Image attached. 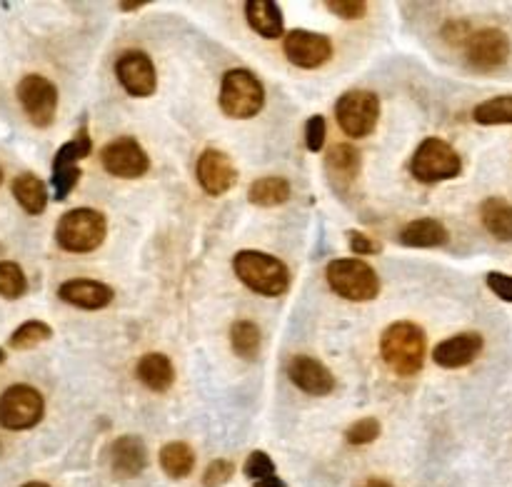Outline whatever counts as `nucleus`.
<instances>
[{
  "mask_svg": "<svg viewBox=\"0 0 512 487\" xmlns=\"http://www.w3.org/2000/svg\"><path fill=\"white\" fill-rule=\"evenodd\" d=\"M425 353H428L425 330L410 320L393 323L390 328H385L383 338H380V355H383L385 365L403 378H413L423 370Z\"/></svg>",
  "mask_w": 512,
  "mask_h": 487,
  "instance_id": "obj_1",
  "label": "nucleus"
},
{
  "mask_svg": "<svg viewBox=\"0 0 512 487\" xmlns=\"http://www.w3.org/2000/svg\"><path fill=\"white\" fill-rule=\"evenodd\" d=\"M233 270L240 283L265 298H278L290 288V270L275 255L260 250H240L233 258Z\"/></svg>",
  "mask_w": 512,
  "mask_h": 487,
  "instance_id": "obj_2",
  "label": "nucleus"
},
{
  "mask_svg": "<svg viewBox=\"0 0 512 487\" xmlns=\"http://www.w3.org/2000/svg\"><path fill=\"white\" fill-rule=\"evenodd\" d=\"M105 235V215L93 208L68 210L55 225V243L68 253H93L105 243Z\"/></svg>",
  "mask_w": 512,
  "mask_h": 487,
  "instance_id": "obj_3",
  "label": "nucleus"
},
{
  "mask_svg": "<svg viewBox=\"0 0 512 487\" xmlns=\"http://www.w3.org/2000/svg\"><path fill=\"white\" fill-rule=\"evenodd\" d=\"M265 88L258 75L248 68H233L220 83V108L228 118L248 120L263 110Z\"/></svg>",
  "mask_w": 512,
  "mask_h": 487,
  "instance_id": "obj_4",
  "label": "nucleus"
},
{
  "mask_svg": "<svg viewBox=\"0 0 512 487\" xmlns=\"http://www.w3.org/2000/svg\"><path fill=\"white\" fill-rule=\"evenodd\" d=\"M325 278H328L330 290L350 303H370L380 295L378 273L373 270V265L360 258L333 260L325 270Z\"/></svg>",
  "mask_w": 512,
  "mask_h": 487,
  "instance_id": "obj_5",
  "label": "nucleus"
},
{
  "mask_svg": "<svg viewBox=\"0 0 512 487\" xmlns=\"http://www.w3.org/2000/svg\"><path fill=\"white\" fill-rule=\"evenodd\" d=\"M460 170H463V160H460L458 150L440 138H425L410 160V173L423 185L458 178Z\"/></svg>",
  "mask_w": 512,
  "mask_h": 487,
  "instance_id": "obj_6",
  "label": "nucleus"
},
{
  "mask_svg": "<svg viewBox=\"0 0 512 487\" xmlns=\"http://www.w3.org/2000/svg\"><path fill=\"white\" fill-rule=\"evenodd\" d=\"M335 120L348 138H368L380 120V98L373 90H348L335 103Z\"/></svg>",
  "mask_w": 512,
  "mask_h": 487,
  "instance_id": "obj_7",
  "label": "nucleus"
},
{
  "mask_svg": "<svg viewBox=\"0 0 512 487\" xmlns=\"http://www.w3.org/2000/svg\"><path fill=\"white\" fill-rule=\"evenodd\" d=\"M45 400L40 390L33 385H10L3 395H0V428L10 430V433H20V430H30L43 420Z\"/></svg>",
  "mask_w": 512,
  "mask_h": 487,
  "instance_id": "obj_8",
  "label": "nucleus"
},
{
  "mask_svg": "<svg viewBox=\"0 0 512 487\" xmlns=\"http://www.w3.org/2000/svg\"><path fill=\"white\" fill-rule=\"evenodd\" d=\"M18 103L35 128H50L58 113V88L45 75L30 73L15 88Z\"/></svg>",
  "mask_w": 512,
  "mask_h": 487,
  "instance_id": "obj_9",
  "label": "nucleus"
},
{
  "mask_svg": "<svg viewBox=\"0 0 512 487\" xmlns=\"http://www.w3.org/2000/svg\"><path fill=\"white\" fill-rule=\"evenodd\" d=\"M90 150H93V140H90L88 130L80 128L75 133L73 140L63 143L58 148L53 158V178H50V185H53L55 200H65L80 180V168L78 163L83 158H88Z\"/></svg>",
  "mask_w": 512,
  "mask_h": 487,
  "instance_id": "obj_10",
  "label": "nucleus"
},
{
  "mask_svg": "<svg viewBox=\"0 0 512 487\" xmlns=\"http://www.w3.org/2000/svg\"><path fill=\"white\" fill-rule=\"evenodd\" d=\"M465 58H468L470 68L480 70V73H493V70L503 68L510 58L508 33L500 28L475 30L465 43Z\"/></svg>",
  "mask_w": 512,
  "mask_h": 487,
  "instance_id": "obj_11",
  "label": "nucleus"
},
{
  "mask_svg": "<svg viewBox=\"0 0 512 487\" xmlns=\"http://www.w3.org/2000/svg\"><path fill=\"white\" fill-rule=\"evenodd\" d=\"M100 163H103V168L110 175L125 180L140 178V175H145L150 170V158L145 153V148L135 138H128V135L110 140L100 150Z\"/></svg>",
  "mask_w": 512,
  "mask_h": 487,
  "instance_id": "obj_12",
  "label": "nucleus"
},
{
  "mask_svg": "<svg viewBox=\"0 0 512 487\" xmlns=\"http://www.w3.org/2000/svg\"><path fill=\"white\" fill-rule=\"evenodd\" d=\"M115 75H118L120 85L125 93L133 98H150L158 88V73L150 60L148 53L143 50H125L118 60H115Z\"/></svg>",
  "mask_w": 512,
  "mask_h": 487,
  "instance_id": "obj_13",
  "label": "nucleus"
},
{
  "mask_svg": "<svg viewBox=\"0 0 512 487\" xmlns=\"http://www.w3.org/2000/svg\"><path fill=\"white\" fill-rule=\"evenodd\" d=\"M283 50L290 63L305 70L320 68L333 58V43L328 35L313 30H290L283 40Z\"/></svg>",
  "mask_w": 512,
  "mask_h": 487,
  "instance_id": "obj_14",
  "label": "nucleus"
},
{
  "mask_svg": "<svg viewBox=\"0 0 512 487\" xmlns=\"http://www.w3.org/2000/svg\"><path fill=\"white\" fill-rule=\"evenodd\" d=\"M195 178H198L200 188L205 193L218 198V195H225L238 183V168H235L228 153L218 148H205L200 153L198 163H195Z\"/></svg>",
  "mask_w": 512,
  "mask_h": 487,
  "instance_id": "obj_15",
  "label": "nucleus"
},
{
  "mask_svg": "<svg viewBox=\"0 0 512 487\" xmlns=\"http://www.w3.org/2000/svg\"><path fill=\"white\" fill-rule=\"evenodd\" d=\"M288 378L298 390L308 395H318L325 398L335 390V378L320 360L310 358V355H295L288 363Z\"/></svg>",
  "mask_w": 512,
  "mask_h": 487,
  "instance_id": "obj_16",
  "label": "nucleus"
},
{
  "mask_svg": "<svg viewBox=\"0 0 512 487\" xmlns=\"http://www.w3.org/2000/svg\"><path fill=\"white\" fill-rule=\"evenodd\" d=\"M110 468L120 480H133L148 468V448L138 435H120L110 445Z\"/></svg>",
  "mask_w": 512,
  "mask_h": 487,
  "instance_id": "obj_17",
  "label": "nucleus"
},
{
  "mask_svg": "<svg viewBox=\"0 0 512 487\" xmlns=\"http://www.w3.org/2000/svg\"><path fill=\"white\" fill-rule=\"evenodd\" d=\"M58 298L63 303L73 305L80 310H103L113 303L115 293L110 285L100 283V280H88V278H75L65 280L58 288Z\"/></svg>",
  "mask_w": 512,
  "mask_h": 487,
  "instance_id": "obj_18",
  "label": "nucleus"
},
{
  "mask_svg": "<svg viewBox=\"0 0 512 487\" xmlns=\"http://www.w3.org/2000/svg\"><path fill=\"white\" fill-rule=\"evenodd\" d=\"M483 335L480 333H460L453 335V338L443 340V343L435 345L433 360L440 365V368L458 370L468 368L475 358L483 350Z\"/></svg>",
  "mask_w": 512,
  "mask_h": 487,
  "instance_id": "obj_19",
  "label": "nucleus"
},
{
  "mask_svg": "<svg viewBox=\"0 0 512 487\" xmlns=\"http://www.w3.org/2000/svg\"><path fill=\"white\" fill-rule=\"evenodd\" d=\"M135 375L153 393H168L175 383V368L163 353H145L135 365Z\"/></svg>",
  "mask_w": 512,
  "mask_h": 487,
  "instance_id": "obj_20",
  "label": "nucleus"
},
{
  "mask_svg": "<svg viewBox=\"0 0 512 487\" xmlns=\"http://www.w3.org/2000/svg\"><path fill=\"white\" fill-rule=\"evenodd\" d=\"M245 18H248L250 28L258 35H263V38H283V10H280V5L273 3V0H248V3H245Z\"/></svg>",
  "mask_w": 512,
  "mask_h": 487,
  "instance_id": "obj_21",
  "label": "nucleus"
},
{
  "mask_svg": "<svg viewBox=\"0 0 512 487\" xmlns=\"http://www.w3.org/2000/svg\"><path fill=\"white\" fill-rule=\"evenodd\" d=\"M398 240L405 248H443V245H448L450 233L440 220L420 218L405 225Z\"/></svg>",
  "mask_w": 512,
  "mask_h": 487,
  "instance_id": "obj_22",
  "label": "nucleus"
},
{
  "mask_svg": "<svg viewBox=\"0 0 512 487\" xmlns=\"http://www.w3.org/2000/svg\"><path fill=\"white\" fill-rule=\"evenodd\" d=\"M13 198L20 208L28 215H40L48 208V185L33 173H20L18 178L10 183Z\"/></svg>",
  "mask_w": 512,
  "mask_h": 487,
  "instance_id": "obj_23",
  "label": "nucleus"
},
{
  "mask_svg": "<svg viewBox=\"0 0 512 487\" xmlns=\"http://www.w3.org/2000/svg\"><path fill=\"white\" fill-rule=\"evenodd\" d=\"M360 150L353 148L350 143H338L328 150V158H325V168H328L330 178L338 180L340 185L353 183L360 175Z\"/></svg>",
  "mask_w": 512,
  "mask_h": 487,
  "instance_id": "obj_24",
  "label": "nucleus"
},
{
  "mask_svg": "<svg viewBox=\"0 0 512 487\" xmlns=\"http://www.w3.org/2000/svg\"><path fill=\"white\" fill-rule=\"evenodd\" d=\"M485 230L500 243H512V203L505 198H488L480 205Z\"/></svg>",
  "mask_w": 512,
  "mask_h": 487,
  "instance_id": "obj_25",
  "label": "nucleus"
},
{
  "mask_svg": "<svg viewBox=\"0 0 512 487\" xmlns=\"http://www.w3.org/2000/svg\"><path fill=\"white\" fill-rule=\"evenodd\" d=\"M290 195H293L290 183L278 175H265V178L253 180L248 188V200L258 208H275V205L288 203Z\"/></svg>",
  "mask_w": 512,
  "mask_h": 487,
  "instance_id": "obj_26",
  "label": "nucleus"
},
{
  "mask_svg": "<svg viewBox=\"0 0 512 487\" xmlns=\"http://www.w3.org/2000/svg\"><path fill=\"white\" fill-rule=\"evenodd\" d=\"M160 468L168 478L183 480L193 473L195 468V453L188 443H168L160 450Z\"/></svg>",
  "mask_w": 512,
  "mask_h": 487,
  "instance_id": "obj_27",
  "label": "nucleus"
},
{
  "mask_svg": "<svg viewBox=\"0 0 512 487\" xmlns=\"http://www.w3.org/2000/svg\"><path fill=\"white\" fill-rule=\"evenodd\" d=\"M260 343H263V335H260V328L253 323V320H235L233 328H230V345H233L238 358L243 360L258 358Z\"/></svg>",
  "mask_w": 512,
  "mask_h": 487,
  "instance_id": "obj_28",
  "label": "nucleus"
},
{
  "mask_svg": "<svg viewBox=\"0 0 512 487\" xmlns=\"http://www.w3.org/2000/svg\"><path fill=\"white\" fill-rule=\"evenodd\" d=\"M473 120L480 125H510L512 123V95H498L485 103L475 105Z\"/></svg>",
  "mask_w": 512,
  "mask_h": 487,
  "instance_id": "obj_29",
  "label": "nucleus"
},
{
  "mask_svg": "<svg viewBox=\"0 0 512 487\" xmlns=\"http://www.w3.org/2000/svg\"><path fill=\"white\" fill-rule=\"evenodd\" d=\"M50 335H53V328L48 323H43V320H28V323L13 330L8 345L13 350H33L40 343H45V340H50Z\"/></svg>",
  "mask_w": 512,
  "mask_h": 487,
  "instance_id": "obj_30",
  "label": "nucleus"
},
{
  "mask_svg": "<svg viewBox=\"0 0 512 487\" xmlns=\"http://www.w3.org/2000/svg\"><path fill=\"white\" fill-rule=\"evenodd\" d=\"M28 293V278L13 260H0V298L20 300Z\"/></svg>",
  "mask_w": 512,
  "mask_h": 487,
  "instance_id": "obj_31",
  "label": "nucleus"
},
{
  "mask_svg": "<svg viewBox=\"0 0 512 487\" xmlns=\"http://www.w3.org/2000/svg\"><path fill=\"white\" fill-rule=\"evenodd\" d=\"M243 473H245V478L253 480V483H260V480L275 478V463L270 460L268 453H263V450H255V453H250L248 460H245Z\"/></svg>",
  "mask_w": 512,
  "mask_h": 487,
  "instance_id": "obj_32",
  "label": "nucleus"
},
{
  "mask_svg": "<svg viewBox=\"0 0 512 487\" xmlns=\"http://www.w3.org/2000/svg\"><path fill=\"white\" fill-rule=\"evenodd\" d=\"M380 438V423L375 418H360L345 433V440L350 445H370Z\"/></svg>",
  "mask_w": 512,
  "mask_h": 487,
  "instance_id": "obj_33",
  "label": "nucleus"
},
{
  "mask_svg": "<svg viewBox=\"0 0 512 487\" xmlns=\"http://www.w3.org/2000/svg\"><path fill=\"white\" fill-rule=\"evenodd\" d=\"M235 475V465L230 460H213L203 473V487H223Z\"/></svg>",
  "mask_w": 512,
  "mask_h": 487,
  "instance_id": "obj_34",
  "label": "nucleus"
},
{
  "mask_svg": "<svg viewBox=\"0 0 512 487\" xmlns=\"http://www.w3.org/2000/svg\"><path fill=\"white\" fill-rule=\"evenodd\" d=\"M325 135H328V123H325L323 115H313V118L305 123V148L310 153H320L325 145Z\"/></svg>",
  "mask_w": 512,
  "mask_h": 487,
  "instance_id": "obj_35",
  "label": "nucleus"
},
{
  "mask_svg": "<svg viewBox=\"0 0 512 487\" xmlns=\"http://www.w3.org/2000/svg\"><path fill=\"white\" fill-rule=\"evenodd\" d=\"M325 8L343 20H360L368 13V3L365 0H328Z\"/></svg>",
  "mask_w": 512,
  "mask_h": 487,
  "instance_id": "obj_36",
  "label": "nucleus"
},
{
  "mask_svg": "<svg viewBox=\"0 0 512 487\" xmlns=\"http://www.w3.org/2000/svg\"><path fill=\"white\" fill-rule=\"evenodd\" d=\"M348 245L353 255H375L383 250V245L375 238H370L368 233H360V230H350L348 233Z\"/></svg>",
  "mask_w": 512,
  "mask_h": 487,
  "instance_id": "obj_37",
  "label": "nucleus"
},
{
  "mask_svg": "<svg viewBox=\"0 0 512 487\" xmlns=\"http://www.w3.org/2000/svg\"><path fill=\"white\" fill-rule=\"evenodd\" d=\"M485 283H488V288L493 290V293L498 295V298L503 300V303H512V275L488 273Z\"/></svg>",
  "mask_w": 512,
  "mask_h": 487,
  "instance_id": "obj_38",
  "label": "nucleus"
},
{
  "mask_svg": "<svg viewBox=\"0 0 512 487\" xmlns=\"http://www.w3.org/2000/svg\"><path fill=\"white\" fill-rule=\"evenodd\" d=\"M470 35H473V30H470V25L463 23V20H450L443 28V38L453 45H465L470 40Z\"/></svg>",
  "mask_w": 512,
  "mask_h": 487,
  "instance_id": "obj_39",
  "label": "nucleus"
},
{
  "mask_svg": "<svg viewBox=\"0 0 512 487\" xmlns=\"http://www.w3.org/2000/svg\"><path fill=\"white\" fill-rule=\"evenodd\" d=\"M253 487H288L283 483V480L275 475V478H268V480H260V483H253Z\"/></svg>",
  "mask_w": 512,
  "mask_h": 487,
  "instance_id": "obj_40",
  "label": "nucleus"
},
{
  "mask_svg": "<svg viewBox=\"0 0 512 487\" xmlns=\"http://www.w3.org/2000/svg\"><path fill=\"white\" fill-rule=\"evenodd\" d=\"M143 5H148L145 0H138V3H118L120 10H125V13H130V10H140Z\"/></svg>",
  "mask_w": 512,
  "mask_h": 487,
  "instance_id": "obj_41",
  "label": "nucleus"
},
{
  "mask_svg": "<svg viewBox=\"0 0 512 487\" xmlns=\"http://www.w3.org/2000/svg\"><path fill=\"white\" fill-rule=\"evenodd\" d=\"M363 487H393L388 483V480H368Z\"/></svg>",
  "mask_w": 512,
  "mask_h": 487,
  "instance_id": "obj_42",
  "label": "nucleus"
},
{
  "mask_svg": "<svg viewBox=\"0 0 512 487\" xmlns=\"http://www.w3.org/2000/svg\"><path fill=\"white\" fill-rule=\"evenodd\" d=\"M23 487H50V485H45V483H25Z\"/></svg>",
  "mask_w": 512,
  "mask_h": 487,
  "instance_id": "obj_43",
  "label": "nucleus"
},
{
  "mask_svg": "<svg viewBox=\"0 0 512 487\" xmlns=\"http://www.w3.org/2000/svg\"><path fill=\"white\" fill-rule=\"evenodd\" d=\"M5 358H8V355H5V350H3V348H0V365H3V363H5Z\"/></svg>",
  "mask_w": 512,
  "mask_h": 487,
  "instance_id": "obj_44",
  "label": "nucleus"
},
{
  "mask_svg": "<svg viewBox=\"0 0 512 487\" xmlns=\"http://www.w3.org/2000/svg\"><path fill=\"white\" fill-rule=\"evenodd\" d=\"M0 185H3V170H0Z\"/></svg>",
  "mask_w": 512,
  "mask_h": 487,
  "instance_id": "obj_45",
  "label": "nucleus"
},
{
  "mask_svg": "<svg viewBox=\"0 0 512 487\" xmlns=\"http://www.w3.org/2000/svg\"><path fill=\"white\" fill-rule=\"evenodd\" d=\"M0 255H3V245H0Z\"/></svg>",
  "mask_w": 512,
  "mask_h": 487,
  "instance_id": "obj_46",
  "label": "nucleus"
},
{
  "mask_svg": "<svg viewBox=\"0 0 512 487\" xmlns=\"http://www.w3.org/2000/svg\"><path fill=\"white\" fill-rule=\"evenodd\" d=\"M0 453H3V443H0Z\"/></svg>",
  "mask_w": 512,
  "mask_h": 487,
  "instance_id": "obj_47",
  "label": "nucleus"
}]
</instances>
